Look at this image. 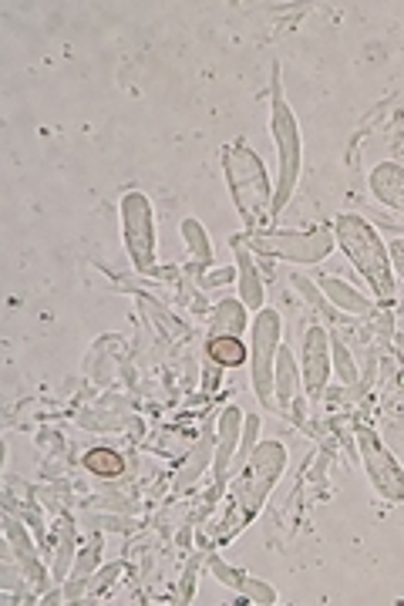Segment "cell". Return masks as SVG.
<instances>
[{"mask_svg":"<svg viewBox=\"0 0 404 606\" xmlns=\"http://www.w3.org/2000/svg\"><path fill=\"white\" fill-rule=\"evenodd\" d=\"M287 468V449L280 442H260L250 455V462L236 471L232 482L223 492V509L213 516L216 522H206L199 532V543H223L232 539L240 529H247L256 513L263 509L266 495L274 492L277 479Z\"/></svg>","mask_w":404,"mask_h":606,"instance_id":"1","label":"cell"},{"mask_svg":"<svg viewBox=\"0 0 404 606\" xmlns=\"http://www.w3.org/2000/svg\"><path fill=\"white\" fill-rule=\"evenodd\" d=\"M223 173L236 202V213L243 216L247 232H269L277 223V189L269 186V173L263 159L240 139L223 149Z\"/></svg>","mask_w":404,"mask_h":606,"instance_id":"2","label":"cell"},{"mask_svg":"<svg viewBox=\"0 0 404 606\" xmlns=\"http://www.w3.org/2000/svg\"><path fill=\"white\" fill-rule=\"evenodd\" d=\"M333 236H337V247L344 250L348 263L357 269V277H364L370 293L378 296V303H394L397 277L391 269V256H388V243L381 240V229L357 213H344L333 223Z\"/></svg>","mask_w":404,"mask_h":606,"instance_id":"3","label":"cell"},{"mask_svg":"<svg viewBox=\"0 0 404 606\" xmlns=\"http://www.w3.org/2000/svg\"><path fill=\"white\" fill-rule=\"evenodd\" d=\"M269 135L277 142V213L290 202L296 179H300V165H303V142H300V122L283 101L280 88V64H274V85H269Z\"/></svg>","mask_w":404,"mask_h":606,"instance_id":"4","label":"cell"},{"mask_svg":"<svg viewBox=\"0 0 404 606\" xmlns=\"http://www.w3.org/2000/svg\"><path fill=\"white\" fill-rule=\"evenodd\" d=\"M243 243L266 256V260H287V263H300V266H311V263H324L333 247H337V236L333 226H317L307 232H243Z\"/></svg>","mask_w":404,"mask_h":606,"instance_id":"5","label":"cell"},{"mask_svg":"<svg viewBox=\"0 0 404 606\" xmlns=\"http://www.w3.org/2000/svg\"><path fill=\"white\" fill-rule=\"evenodd\" d=\"M280 314L274 307H263L256 311V320L250 327L253 337V348H250V375H253V391L260 397L263 408H274L277 412V397H274V364H277V351H280Z\"/></svg>","mask_w":404,"mask_h":606,"instance_id":"6","label":"cell"},{"mask_svg":"<svg viewBox=\"0 0 404 606\" xmlns=\"http://www.w3.org/2000/svg\"><path fill=\"white\" fill-rule=\"evenodd\" d=\"M122 232H125V250L131 266L142 277H155V216L152 202L142 192H125L122 195Z\"/></svg>","mask_w":404,"mask_h":606,"instance_id":"7","label":"cell"},{"mask_svg":"<svg viewBox=\"0 0 404 606\" xmlns=\"http://www.w3.org/2000/svg\"><path fill=\"white\" fill-rule=\"evenodd\" d=\"M357 455L361 465L367 471L370 485L384 502H404V468L397 465V458L388 452V445L378 438V431L370 428H357Z\"/></svg>","mask_w":404,"mask_h":606,"instance_id":"8","label":"cell"},{"mask_svg":"<svg viewBox=\"0 0 404 606\" xmlns=\"http://www.w3.org/2000/svg\"><path fill=\"white\" fill-rule=\"evenodd\" d=\"M330 367H333L330 330L324 324H311L307 337H303V348H300V381H303V394L311 401H320L327 394Z\"/></svg>","mask_w":404,"mask_h":606,"instance_id":"9","label":"cell"},{"mask_svg":"<svg viewBox=\"0 0 404 606\" xmlns=\"http://www.w3.org/2000/svg\"><path fill=\"white\" fill-rule=\"evenodd\" d=\"M243 412L240 408H223L219 418V438H216V455H213V492L223 498L226 485H229V471H232V458L236 449H240V434H243Z\"/></svg>","mask_w":404,"mask_h":606,"instance_id":"10","label":"cell"},{"mask_svg":"<svg viewBox=\"0 0 404 606\" xmlns=\"http://www.w3.org/2000/svg\"><path fill=\"white\" fill-rule=\"evenodd\" d=\"M4 535H8L11 553L17 556V563H21V569H24V583H30L34 593H48V586H51L54 580L48 577V569L41 566L38 553H34V543H30L27 529L21 526V519H17L11 509H8V516H4Z\"/></svg>","mask_w":404,"mask_h":606,"instance_id":"11","label":"cell"},{"mask_svg":"<svg viewBox=\"0 0 404 606\" xmlns=\"http://www.w3.org/2000/svg\"><path fill=\"white\" fill-rule=\"evenodd\" d=\"M300 391H303V381H300L296 354L287 344H280L277 364H274V397H277L280 415H293V404L300 401Z\"/></svg>","mask_w":404,"mask_h":606,"instance_id":"12","label":"cell"},{"mask_svg":"<svg viewBox=\"0 0 404 606\" xmlns=\"http://www.w3.org/2000/svg\"><path fill=\"white\" fill-rule=\"evenodd\" d=\"M210 572H213V577H216L223 586H229L232 593H240L247 603H263V606L277 603V590H274V586H269V583H260V580H250L243 569L226 566L219 556H210Z\"/></svg>","mask_w":404,"mask_h":606,"instance_id":"13","label":"cell"},{"mask_svg":"<svg viewBox=\"0 0 404 606\" xmlns=\"http://www.w3.org/2000/svg\"><path fill=\"white\" fill-rule=\"evenodd\" d=\"M232 253H236V283H240V300L247 303V311H263V277L253 263V250L236 236L232 240Z\"/></svg>","mask_w":404,"mask_h":606,"instance_id":"14","label":"cell"},{"mask_svg":"<svg viewBox=\"0 0 404 606\" xmlns=\"http://www.w3.org/2000/svg\"><path fill=\"white\" fill-rule=\"evenodd\" d=\"M367 186L378 202H384V206H391L394 213H404V165H397V162L375 165L370 168Z\"/></svg>","mask_w":404,"mask_h":606,"instance_id":"15","label":"cell"},{"mask_svg":"<svg viewBox=\"0 0 404 606\" xmlns=\"http://www.w3.org/2000/svg\"><path fill=\"white\" fill-rule=\"evenodd\" d=\"M317 283H320L324 296H327L344 317H375V314H378L375 303H370L361 290H354L351 283L337 280V277H320Z\"/></svg>","mask_w":404,"mask_h":606,"instance_id":"16","label":"cell"},{"mask_svg":"<svg viewBox=\"0 0 404 606\" xmlns=\"http://www.w3.org/2000/svg\"><path fill=\"white\" fill-rule=\"evenodd\" d=\"M247 303L243 300H219L216 307L210 311V337L219 333H232V337H243L247 330Z\"/></svg>","mask_w":404,"mask_h":606,"instance_id":"17","label":"cell"},{"mask_svg":"<svg viewBox=\"0 0 404 606\" xmlns=\"http://www.w3.org/2000/svg\"><path fill=\"white\" fill-rule=\"evenodd\" d=\"M75 519L72 516H61L58 519V553H54V566H51V580L54 586H64L67 583V566L75 559Z\"/></svg>","mask_w":404,"mask_h":606,"instance_id":"18","label":"cell"},{"mask_svg":"<svg viewBox=\"0 0 404 606\" xmlns=\"http://www.w3.org/2000/svg\"><path fill=\"white\" fill-rule=\"evenodd\" d=\"M206 357L216 361L219 367H243L250 361V351L243 344V337H232V333H219L206 341Z\"/></svg>","mask_w":404,"mask_h":606,"instance_id":"19","label":"cell"},{"mask_svg":"<svg viewBox=\"0 0 404 606\" xmlns=\"http://www.w3.org/2000/svg\"><path fill=\"white\" fill-rule=\"evenodd\" d=\"M210 442H213V438H210V425L206 428H202V434H199V445H195V452L186 458V465L179 468V476H176V482H173V489L176 492H186L199 476H202V468H206L210 465Z\"/></svg>","mask_w":404,"mask_h":606,"instance_id":"20","label":"cell"},{"mask_svg":"<svg viewBox=\"0 0 404 606\" xmlns=\"http://www.w3.org/2000/svg\"><path fill=\"white\" fill-rule=\"evenodd\" d=\"M290 283H293V290H296V293H300L303 300H307V303H311V307H314V311H320V314H324V317H327L330 324H341V320H351V317H344L341 311H337V307H333V303H330V300L324 296L320 283H314L311 277H303V274H293V277H290Z\"/></svg>","mask_w":404,"mask_h":606,"instance_id":"21","label":"cell"},{"mask_svg":"<svg viewBox=\"0 0 404 606\" xmlns=\"http://www.w3.org/2000/svg\"><path fill=\"white\" fill-rule=\"evenodd\" d=\"M179 229H182V240H186V247H189L192 263H195V266H210V263H213V243H210L206 229H202V223L192 219V216H186V219L179 223Z\"/></svg>","mask_w":404,"mask_h":606,"instance_id":"22","label":"cell"},{"mask_svg":"<svg viewBox=\"0 0 404 606\" xmlns=\"http://www.w3.org/2000/svg\"><path fill=\"white\" fill-rule=\"evenodd\" d=\"M81 465L91 471V476H101V479H118L122 471H125V462L118 452H109V449H91L85 452Z\"/></svg>","mask_w":404,"mask_h":606,"instance_id":"23","label":"cell"},{"mask_svg":"<svg viewBox=\"0 0 404 606\" xmlns=\"http://www.w3.org/2000/svg\"><path fill=\"white\" fill-rule=\"evenodd\" d=\"M260 445V415H247L243 418V434H240V449H236V458H232V468L240 471L247 462H250V455H253V449ZM232 476V471H229Z\"/></svg>","mask_w":404,"mask_h":606,"instance_id":"24","label":"cell"},{"mask_svg":"<svg viewBox=\"0 0 404 606\" xmlns=\"http://www.w3.org/2000/svg\"><path fill=\"white\" fill-rule=\"evenodd\" d=\"M388 256H391V269H394V277L404 283V232L394 236V240L388 243Z\"/></svg>","mask_w":404,"mask_h":606,"instance_id":"25","label":"cell"},{"mask_svg":"<svg viewBox=\"0 0 404 606\" xmlns=\"http://www.w3.org/2000/svg\"><path fill=\"white\" fill-rule=\"evenodd\" d=\"M236 280V269H229V266H223V269H210V274L206 277H199V283L202 287H226V283H232Z\"/></svg>","mask_w":404,"mask_h":606,"instance_id":"26","label":"cell"},{"mask_svg":"<svg viewBox=\"0 0 404 606\" xmlns=\"http://www.w3.org/2000/svg\"><path fill=\"white\" fill-rule=\"evenodd\" d=\"M206 370H202V388L206 391H219V384H223V367L216 364V361H210L206 357V364H202Z\"/></svg>","mask_w":404,"mask_h":606,"instance_id":"27","label":"cell"},{"mask_svg":"<svg viewBox=\"0 0 404 606\" xmlns=\"http://www.w3.org/2000/svg\"><path fill=\"white\" fill-rule=\"evenodd\" d=\"M122 569H125L122 563H115V566H109V569H101V577H94V580H91V596H94V593H101V590H109V586L118 580V572H122Z\"/></svg>","mask_w":404,"mask_h":606,"instance_id":"28","label":"cell"}]
</instances>
